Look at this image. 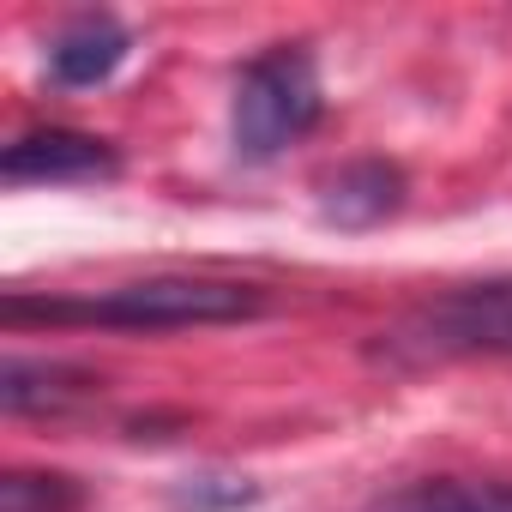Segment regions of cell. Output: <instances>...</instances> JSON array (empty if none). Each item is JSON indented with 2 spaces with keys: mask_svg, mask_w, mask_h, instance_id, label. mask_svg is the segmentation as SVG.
<instances>
[{
  "mask_svg": "<svg viewBox=\"0 0 512 512\" xmlns=\"http://www.w3.org/2000/svg\"><path fill=\"white\" fill-rule=\"evenodd\" d=\"M266 290L235 278H139L97 296H7V326H103V332H187L260 320Z\"/></svg>",
  "mask_w": 512,
  "mask_h": 512,
  "instance_id": "cell-1",
  "label": "cell"
},
{
  "mask_svg": "<svg viewBox=\"0 0 512 512\" xmlns=\"http://www.w3.org/2000/svg\"><path fill=\"white\" fill-rule=\"evenodd\" d=\"M326 115V91H320V67L302 43H278L266 55H253L235 79V103H229V139L241 163H272L284 157L296 139H308Z\"/></svg>",
  "mask_w": 512,
  "mask_h": 512,
  "instance_id": "cell-2",
  "label": "cell"
},
{
  "mask_svg": "<svg viewBox=\"0 0 512 512\" xmlns=\"http://www.w3.org/2000/svg\"><path fill=\"white\" fill-rule=\"evenodd\" d=\"M374 356L392 368H434V362H470V356H512V278L464 284L398 326L374 338Z\"/></svg>",
  "mask_w": 512,
  "mask_h": 512,
  "instance_id": "cell-3",
  "label": "cell"
},
{
  "mask_svg": "<svg viewBox=\"0 0 512 512\" xmlns=\"http://www.w3.org/2000/svg\"><path fill=\"white\" fill-rule=\"evenodd\" d=\"M115 175H121L115 145L79 127L19 133L7 157H0V181L7 187H73V181H115Z\"/></svg>",
  "mask_w": 512,
  "mask_h": 512,
  "instance_id": "cell-4",
  "label": "cell"
},
{
  "mask_svg": "<svg viewBox=\"0 0 512 512\" xmlns=\"http://www.w3.org/2000/svg\"><path fill=\"white\" fill-rule=\"evenodd\" d=\"M127 55H133V31L115 13H79L49 43V79L61 91H91V85L115 79Z\"/></svg>",
  "mask_w": 512,
  "mask_h": 512,
  "instance_id": "cell-5",
  "label": "cell"
},
{
  "mask_svg": "<svg viewBox=\"0 0 512 512\" xmlns=\"http://www.w3.org/2000/svg\"><path fill=\"white\" fill-rule=\"evenodd\" d=\"M404 205V169L386 157H356L320 181V217L338 229H374Z\"/></svg>",
  "mask_w": 512,
  "mask_h": 512,
  "instance_id": "cell-6",
  "label": "cell"
},
{
  "mask_svg": "<svg viewBox=\"0 0 512 512\" xmlns=\"http://www.w3.org/2000/svg\"><path fill=\"white\" fill-rule=\"evenodd\" d=\"M85 398H97V380L73 362L7 356V368H0V410L7 416H67Z\"/></svg>",
  "mask_w": 512,
  "mask_h": 512,
  "instance_id": "cell-7",
  "label": "cell"
},
{
  "mask_svg": "<svg viewBox=\"0 0 512 512\" xmlns=\"http://www.w3.org/2000/svg\"><path fill=\"white\" fill-rule=\"evenodd\" d=\"M368 512H512V482L428 476V482H410V488L380 494Z\"/></svg>",
  "mask_w": 512,
  "mask_h": 512,
  "instance_id": "cell-8",
  "label": "cell"
},
{
  "mask_svg": "<svg viewBox=\"0 0 512 512\" xmlns=\"http://www.w3.org/2000/svg\"><path fill=\"white\" fill-rule=\"evenodd\" d=\"M85 488L55 470H13L0 482V512H79Z\"/></svg>",
  "mask_w": 512,
  "mask_h": 512,
  "instance_id": "cell-9",
  "label": "cell"
},
{
  "mask_svg": "<svg viewBox=\"0 0 512 512\" xmlns=\"http://www.w3.org/2000/svg\"><path fill=\"white\" fill-rule=\"evenodd\" d=\"M253 500H260V482L229 476V470H199V476L175 482V506L181 512H241Z\"/></svg>",
  "mask_w": 512,
  "mask_h": 512,
  "instance_id": "cell-10",
  "label": "cell"
}]
</instances>
